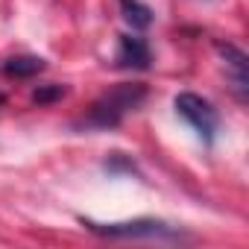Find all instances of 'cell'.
Returning <instances> with one entry per match:
<instances>
[{
    "label": "cell",
    "mask_w": 249,
    "mask_h": 249,
    "mask_svg": "<svg viewBox=\"0 0 249 249\" xmlns=\"http://www.w3.org/2000/svg\"><path fill=\"white\" fill-rule=\"evenodd\" d=\"M147 100V88L141 82H123V85H114L108 88L106 94H100L94 100V106L88 108V117H85V126H94V129H111L126 117L129 111H135L141 103Z\"/></svg>",
    "instance_id": "1"
},
{
    "label": "cell",
    "mask_w": 249,
    "mask_h": 249,
    "mask_svg": "<svg viewBox=\"0 0 249 249\" xmlns=\"http://www.w3.org/2000/svg\"><path fill=\"white\" fill-rule=\"evenodd\" d=\"M82 226L94 234L103 237H114V240H185V234L176 226H167L164 220H153V217H141V220H126V223H91L82 220Z\"/></svg>",
    "instance_id": "2"
},
{
    "label": "cell",
    "mask_w": 249,
    "mask_h": 249,
    "mask_svg": "<svg viewBox=\"0 0 249 249\" xmlns=\"http://www.w3.org/2000/svg\"><path fill=\"white\" fill-rule=\"evenodd\" d=\"M173 106H176V114L191 123L205 144H214V135H217V126H220V114L205 97H199L194 91H182V94H176Z\"/></svg>",
    "instance_id": "3"
},
{
    "label": "cell",
    "mask_w": 249,
    "mask_h": 249,
    "mask_svg": "<svg viewBox=\"0 0 249 249\" xmlns=\"http://www.w3.org/2000/svg\"><path fill=\"white\" fill-rule=\"evenodd\" d=\"M220 56H223V65H226V76L237 94V100H246L249 97V59L243 50H237L234 44H217Z\"/></svg>",
    "instance_id": "4"
},
{
    "label": "cell",
    "mask_w": 249,
    "mask_h": 249,
    "mask_svg": "<svg viewBox=\"0 0 249 249\" xmlns=\"http://www.w3.org/2000/svg\"><path fill=\"white\" fill-rule=\"evenodd\" d=\"M117 68H126V71H147L153 62L150 44L141 36H120L117 38Z\"/></svg>",
    "instance_id": "5"
},
{
    "label": "cell",
    "mask_w": 249,
    "mask_h": 249,
    "mask_svg": "<svg viewBox=\"0 0 249 249\" xmlns=\"http://www.w3.org/2000/svg\"><path fill=\"white\" fill-rule=\"evenodd\" d=\"M120 12H123V21H126L132 30H147L153 24V9L141 0H120Z\"/></svg>",
    "instance_id": "6"
},
{
    "label": "cell",
    "mask_w": 249,
    "mask_h": 249,
    "mask_svg": "<svg viewBox=\"0 0 249 249\" xmlns=\"http://www.w3.org/2000/svg\"><path fill=\"white\" fill-rule=\"evenodd\" d=\"M3 71H6L9 76L27 79V76H36V73L44 71V59H38V56H12V59H6Z\"/></svg>",
    "instance_id": "7"
},
{
    "label": "cell",
    "mask_w": 249,
    "mask_h": 249,
    "mask_svg": "<svg viewBox=\"0 0 249 249\" xmlns=\"http://www.w3.org/2000/svg\"><path fill=\"white\" fill-rule=\"evenodd\" d=\"M59 97H65V85H44V88L33 91L36 103H50V100H59Z\"/></svg>",
    "instance_id": "8"
},
{
    "label": "cell",
    "mask_w": 249,
    "mask_h": 249,
    "mask_svg": "<svg viewBox=\"0 0 249 249\" xmlns=\"http://www.w3.org/2000/svg\"><path fill=\"white\" fill-rule=\"evenodd\" d=\"M0 103H3V97H0Z\"/></svg>",
    "instance_id": "9"
}]
</instances>
